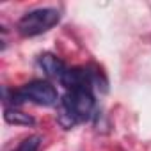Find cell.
I'll use <instances>...</instances> for the list:
<instances>
[{
	"mask_svg": "<svg viewBox=\"0 0 151 151\" xmlns=\"http://www.w3.org/2000/svg\"><path fill=\"white\" fill-rule=\"evenodd\" d=\"M94 93L91 89H73L59 103V123L69 130L75 124L87 121L94 112Z\"/></svg>",
	"mask_w": 151,
	"mask_h": 151,
	"instance_id": "obj_1",
	"label": "cell"
},
{
	"mask_svg": "<svg viewBox=\"0 0 151 151\" xmlns=\"http://www.w3.org/2000/svg\"><path fill=\"white\" fill-rule=\"evenodd\" d=\"M60 20V13L55 7H37L32 9L29 13H25L18 23L16 29L23 37H34L39 34L48 32L50 29H53Z\"/></svg>",
	"mask_w": 151,
	"mask_h": 151,
	"instance_id": "obj_2",
	"label": "cell"
},
{
	"mask_svg": "<svg viewBox=\"0 0 151 151\" xmlns=\"http://www.w3.org/2000/svg\"><path fill=\"white\" fill-rule=\"evenodd\" d=\"M18 94L23 100V103L30 101V103L41 105V107H53L59 103L57 89L46 80H32V82L25 84L23 87H20Z\"/></svg>",
	"mask_w": 151,
	"mask_h": 151,
	"instance_id": "obj_3",
	"label": "cell"
},
{
	"mask_svg": "<svg viewBox=\"0 0 151 151\" xmlns=\"http://www.w3.org/2000/svg\"><path fill=\"white\" fill-rule=\"evenodd\" d=\"M39 66H41V69L45 71L46 77L55 78V80H59V82H62L64 75H66L68 69H69V68L64 64V60L59 59V57L53 55V53H43V55L39 57Z\"/></svg>",
	"mask_w": 151,
	"mask_h": 151,
	"instance_id": "obj_4",
	"label": "cell"
},
{
	"mask_svg": "<svg viewBox=\"0 0 151 151\" xmlns=\"http://www.w3.org/2000/svg\"><path fill=\"white\" fill-rule=\"evenodd\" d=\"M4 119L9 124H18V126H32L34 124V117L18 110L16 107H6L4 110Z\"/></svg>",
	"mask_w": 151,
	"mask_h": 151,
	"instance_id": "obj_5",
	"label": "cell"
},
{
	"mask_svg": "<svg viewBox=\"0 0 151 151\" xmlns=\"http://www.w3.org/2000/svg\"><path fill=\"white\" fill-rule=\"evenodd\" d=\"M39 146H41V137H39V135H30V137L23 139V140L16 146L14 151H37Z\"/></svg>",
	"mask_w": 151,
	"mask_h": 151,
	"instance_id": "obj_6",
	"label": "cell"
}]
</instances>
